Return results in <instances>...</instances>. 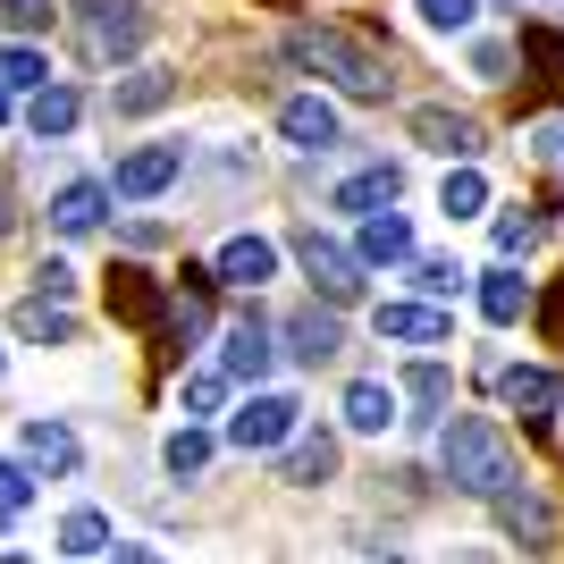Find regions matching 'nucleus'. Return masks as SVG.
<instances>
[{"mask_svg":"<svg viewBox=\"0 0 564 564\" xmlns=\"http://www.w3.org/2000/svg\"><path fill=\"white\" fill-rule=\"evenodd\" d=\"M279 471L295 480V489H329V480H337V438L295 422V430H286V464H279Z\"/></svg>","mask_w":564,"mask_h":564,"instance_id":"4468645a","label":"nucleus"},{"mask_svg":"<svg viewBox=\"0 0 564 564\" xmlns=\"http://www.w3.org/2000/svg\"><path fill=\"white\" fill-rule=\"evenodd\" d=\"M270 354H279V346H270L261 321H236L228 346H219V371H228V379H261V371H270Z\"/></svg>","mask_w":564,"mask_h":564,"instance_id":"b1692460","label":"nucleus"},{"mask_svg":"<svg viewBox=\"0 0 564 564\" xmlns=\"http://www.w3.org/2000/svg\"><path fill=\"white\" fill-rule=\"evenodd\" d=\"M438 471H447V489H464V497H497V489L522 480L514 447H506V430H497L489 413H464V422L438 430Z\"/></svg>","mask_w":564,"mask_h":564,"instance_id":"f03ea898","label":"nucleus"},{"mask_svg":"<svg viewBox=\"0 0 564 564\" xmlns=\"http://www.w3.org/2000/svg\"><path fill=\"white\" fill-rule=\"evenodd\" d=\"M413 286H422L430 304H447V295H464V261H455V253H430V261H413Z\"/></svg>","mask_w":564,"mask_h":564,"instance_id":"7c9ffc66","label":"nucleus"},{"mask_svg":"<svg viewBox=\"0 0 564 564\" xmlns=\"http://www.w3.org/2000/svg\"><path fill=\"white\" fill-rule=\"evenodd\" d=\"M489 506H497V531H514V547H547V540H556V506L531 497L522 480H514V489H497Z\"/></svg>","mask_w":564,"mask_h":564,"instance_id":"ddd939ff","label":"nucleus"},{"mask_svg":"<svg viewBox=\"0 0 564 564\" xmlns=\"http://www.w3.org/2000/svg\"><path fill=\"white\" fill-rule=\"evenodd\" d=\"M497 397L522 404V413H547V404H564V371H547V362H506V371H497Z\"/></svg>","mask_w":564,"mask_h":564,"instance_id":"f3484780","label":"nucleus"},{"mask_svg":"<svg viewBox=\"0 0 564 564\" xmlns=\"http://www.w3.org/2000/svg\"><path fill=\"white\" fill-rule=\"evenodd\" d=\"M304 422V397H253V404H236V422L228 438L236 447H286V430Z\"/></svg>","mask_w":564,"mask_h":564,"instance_id":"9d476101","label":"nucleus"},{"mask_svg":"<svg viewBox=\"0 0 564 564\" xmlns=\"http://www.w3.org/2000/svg\"><path fill=\"white\" fill-rule=\"evenodd\" d=\"M101 219H110V194H101V177H68V186L51 194V236H94Z\"/></svg>","mask_w":564,"mask_h":564,"instance_id":"2eb2a0df","label":"nucleus"},{"mask_svg":"<svg viewBox=\"0 0 564 564\" xmlns=\"http://www.w3.org/2000/svg\"><path fill=\"white\" fill-rule=\"evenodd\" d=\"M118 110H127V118H135V110H161V101H169V68H143V76H127V85H118Z\"/></svg>","mask_w":564,"mask_h":564,"instance_id":"473e14b6","label":"nucleus"},{"mask_svg":"<svg viewBox=\"0 0 564 564\" xmlns=\"http://www.w3.org/2000/svg\"><path fill=\"white\" fill-rule=\"evenodd\" d=\"M371 329L388 337V346H447V304H430V295H413V304H379Z\"/></svg>","mask_w":564,"mask_h":564,"instance_id":"0eeeda50","label":"nucleus"},{"mask_svg":"<svg viewBox=\"0 0 564 564\" xmlns=\"http://www.w3.org/2000/svg\"><path fill=\"white\" fill-rule=\"evenodd\" d=\"M51 547H59V556H110V547H118V522L101 514V506H68Z\"/></svg>","mask_w":564,"mask_h":564,"instance_id":"6ab92c4d","label":"nucleus"},{"mask_svg":"<svg viewBox=\"0 0 564 564\" xmlns=\"http://www.w3.org/2000/svg\"><path fill=\"white\" fill-rule=\"evenodd\" d=\"M161 464H169V480H203L212 471V430H169Z\"/></svg>","mask_w":564,"mask_h":564,"instance_id":"c85d7f7f","label":"nucleus"},{"mask_svg":"<svg viewBox=\"0 0 564 564\" xmlns=\"http://www.w3.org/2000/svg\"><path fill=\"white\" fill-rule=\"evenodd\" d=\"M177 177H186V143H135V152L110 169V194L118 203H161Z\"/></svg>","mask_w":564,"mask_h":564,"instance_id":"20e7f679","label":"nucleus"},{"mask_svg":"<svg viewBox=\"0 0 564 564\" xmlns=\"http://www.w3.org/2000/svg\"><path fill=\"white\" fill-rule=\"evenodd\" d=\"M59 0H0V34H51Z\"/></svg>","mask_w":564,"mask_h":564,"instance_id":"72a5a7b5","label":"nucleus"},{"mask_svg":"<svg viewBox=\"0 0 564 564\" xmlns=\"http://www.w3.org/2000/svg\"><path fill=\"white\" fill-rule=\"evenodd\" d=\"M177 404H186V422H212L219 404H228V371H194L186 388H177Z\"/></svg>","mask_w":564,"mask_h":564,"instance_id":"2f4dec72","label":"nucleus"},{"mask_svg":"<svg viewBox=\"0 0 564 564\" xmlns=\"http://www.w3.org/2000/svg\"><path fill=\"white\" fill-rule=\"evenodd\" d=\"M0 236H9V203H0Z\"/></svg>","mask_w":564,"mask_h":564,"instance_id":"58836bf2","label":"nucleus"},{"mask_svg":"<svg viewBox=\"0 0 564 564\" xmlns=\"http://www.w3.org/2000/svg\"><path fill=\"white\" fill-rule=\"evenodd\" d=\"M43 295H59V304L76 295V270H68V261H43Z\"/></svg>","mask_w":564,"mask_h":564,"instance_id":"4c0bfd02","label":"nucleus"},{"mask_svg":"<svg viewBox=\"0 0 564 564\" xmlns=\"http://www.w3.org/2000/svg\"><path fill=\"white\" fill-rule=\"evenodd\" d=\"M0 127H9V94H0Z\"/></svg>","mask_w":564,"mask_h":564,"instance_id":"ea45409f","label":"nucleus"},{"mask_svg":"<svg viewBox=\"0 0 564 564\" xmlns=\"http://www.w3.org/2000/svg\"><path fill=\"white\" fill-rule=\"evenodd\" d=\"M9 329H18L25 346H68V337H76V321L59 312V295H51V304H34V295H25V304L9 312Z\"/></svg>","mask_w":564,"mask_h":564,"instance_id":"393cba45","label":"nucleus"},{"mask_svg":"<svg viewBox=\"0 0 564 564\" xmlns=\"http://www.w3.org/2000/svg\"><path fill=\"white\" fill-rule=\"evenodd\" d=\"M397 397L413 404V413H430V422H438V413H447V397H455V371H447V362H413Z\"/></svg>","mask_w":564,"mask_h":564,"instance_id":"a878e982","label":"nucleus"},{"mask_svg":"<svg viewBox=\"0 0 564 564\" xmlns=\"http://www.w3.org/2000/svg\"><path fill=\"white\" fill-rule=\"evenodd\" d=\"M556 9H564V0H556Z\"/></svg>","mask_w":564,"mask_h":564,"instance_id":"79ce46f5","label":"nucleus"},{"mask_svg":"<svg viewBox=\"0 0 564 564\" xmlns=\"http://www.w3.org/2000/svg\"><path fill=\"white\" fill-rule=\"evenodd\" d=\"M304 279L321 286L329 304H354V295H362V261H354L346 245H337V236H321V228H312V236H304Z\"/></svg>","mask_w":564,"mask_h":564,"instance_id":"6e6552de","label":"nucleus"},{"mask_svg":"<svg viewBox=\"0 0 564 564\" xmlns=\"http://www.w3.org/2000/svg\"><path fill=\"white\" fill-rule=\"evenodd\" d=\"M464 76L471 85H506L514 76V43L506 34H464Z\"/></svg>","mask_w":564,"mask_h":564,"instance_id":"bb28decb","label":"nucleus"},{"mask_svg":"<svg viewBox=\"0 0 564 564\" xmlns=\"http://www.w3.org/2000/svg\"><path fill=\"white\" fill-rule=\"evenodd\" d=\"M489 236H497V253H531V236H540V228H531L522 212H506V219H489Z\"/></svg>","mask_w":564,"mask_h":564,"instance_id":"c9c22d12","label":"nucleus"},{"mask_svg":"<svg viewBox=\"0 0 564 564\" xmlns=\"http://www.w3.org/2000/svg\"><path fill=\"white\" fill-rule=\"evenodd\" d=\"M34 480H43L34 464H18V455H0V514H18V506H34Z\"/></svg>","mask_w":564,"mask_h":564,"instance_id":"f704fd0d","label":"nucleus"},{"mask_svg":"<svg viewBox=\"0 0 564 564\" xmlns=\"http://www.w3.org/2000/svg\"><path fill=\"white\" fill-rule=\"evenodd\" d=\"M286 354H295L304 371L337 362V354H346V329H337V312H295V321H286Z\"/></svg>","mask_w":564,"mask_h":564,"instance_id":"dca6fc26","label":"nucleus"},{"mask_svg":"<svg viewBox=\"0 0 564 564\" xmlns=\"http://www.w3.org/2000/svg\"><path fill=\"white\" fill-rule=\"evenodd\" d=\"M397 194H404V169H397V161H362V169H346V177H337V194H329V203L362 219V212H388Z\"/></svg>","mask_w":564,"mask_h":564,"instance_id":"f8f14e48","label":"nucleus"},{"mask_svg":"<svg viewBox=\"0 0 564 564\" xmlns=\"http://www.w3.org/2000/svg\"><path fill=\"white\" fill-rule=\"evenodd\" d=\"M0 522H9V514H0Z\"/></svg>","mask_w":564,"mask_h":564,"instance_id":"a19ab883","label":"nucleus"},{"mask_svg":"<svg viewBox=\"0 0 564 564\" xmlns=\"http://www.w3.org/2000/svg\"><path fill=\"white\" fill-rule=\"evenodd\" d=\"M438 212L447 219H489V177H480V169H447V186H438Z\"/></svg>","mask_w":564,"mask_h":564,"instance_id":"cd10ccee","label":"nucleus"},{"mask_svg":"<svg viewBox=\"0 0 564 564\" xmlns=\"http://www.w3.org/2000/svg\"><path fill=\"white\" fill-rule=\"evenodd\" d=\"M34 85H51L43 34H9V43H0V94H34Z\"/></svg>","mask_w":564,"mask_h":564,"instance_id":"aec40b11","label":"nucleus"},{"mask_svg":"<svg viewBox=\"0 0 564 564\" xmlns=\"http://www.w3.org/2000/svg\"><path fill=\"white\" fill-rule=\"evenodd\" d=\"M279 51H286L304 76H321V85H337V94H354V101H388V94H397V76L379 68L362 43H346L337 25H286Z\"/></svg>","mask_w":564,"mask_h":564,"instance_id":"f257e3e1","label":"nucleus"},{"mask_svg":"<svg viewBox=\"0 0 564 564\" xmlns=\"http://www.w3.org/2000/svg\"><path fill=\"white\" fill-rule=\"evenodd\" d=\"M212 270H219L228 286H270V279H279V245H270V236H253V228H245V236H219Z\"/></svg>","mask_w":564,"mask_h":564,"instance_id":"9b49d317","label":"nucleus"},{"mask_svg":"<svg viewBox=\"0 0 564 564\" xmlns=\"http://www.w3.org/2000/svg\"><path fill=\"white\" fill-rule=\"evenodd\" d=\"M76 118H85V101H76L68 85H34V94H25V127H34L43 143L76 135Z\"/></svg>","mask_w":564,"mask_h":564,"instance_id":"4be33fe9","label":"nucleus"},{"mask_svg":"<svg viewBox=\"0 0 564 564\" xmlns=\"http://www.w3.org/2000/svg\"><path fill=\"white\" fill-rule=\"evenodd\" d=\"M413 18H422L430 34H447V43H464L471 25H480V0H413Z\"/></svg>","mask_w":564,"mask_h":564,"instance_id":"c756f323","label":"nucleus"},{"mask_svg":"<svg viewBox=\"0 0 564 564\" xmlns=\"http://www.w3.org/2000/svg\"><path fill=\"white\" fill-rule=\"evenodd\" d=\"M404 413V397L388 388V379H346V397H337V422L354 430V438H388Z\"/></svg>","mask_w":564,"mask_h":564,"instance_id":"423d86ee","label":"nucleus"},{"mask_svg":"<svg viewBox=\"0 0 564 564\" xmlns=\"http://www.w3.org/2000/svg\"><path fill=\"white\" fill-rule=\"evenodd\" d=\"M76 25H85V43H94L101 68H118V59H135L143 43H152V9L143 0H59Z\"/></svg>","mask_w":564,"mask_h":564,"instance_id":"7ed1b4c3","label":"nucleus"},{"mask_svg":"<svg viewBox=\"0 0 564 564\" xmlns=\"http://www.w3.org/2000/svg\"><path fill=\"white\" fill-rule=\"evenodd\" d=\"M531 152H540L547 169H564V118H540V127H531Z\"/></svg>","mask_w":564,"mask_h":564,"instance_id":"e433bc0d","label":"nucleus"},{"mask_svg":"<svg viewBox=\"0 0 564 564\" xmlns=\"http://www.w3.org/2000/svg\"><path fill=\"white\" fill-rule=\"evenodd\" d=\"M337 135H346V127H337V101L329 94H295L279 110V143H286V152H329Z\"/></svg>","mask_w":564,"mask_h":564,"instance_id":"1a4fd4ad","label":"nucleus"},{"mask_svg":"<svg viewBox=\"0 0 564 564\" xmlns=\"http://www.w3.org/2000/svg\"><path fill=\"white\" fill-rule=\"evenodd\" d=\"M413 253V228L397 219V203L388 212H362V236H354V261H371V270H388V261Z\"/></svg>","mask_w":564,"mask_h":564,"instance_id":"a211bd4d","label":"nucleus"},{"mask_svg":"<svg viewBox=\"0 0 564 564\" xmlns=\"http://www.w3.org/2000/svg\"><path fill=\"white\" fill-rule=\"evenodd\" d=\"M413 135H422L430 152H455V161H471V152H480V127H471L464 110H438V101H430V110H413Z\"/></svg>","mask_w":564,"mask_h":564,"instance_id":"5701e85b","label":"nucleus"},{"mask_svg":"<svg viewBox=\"0 0 564 564\" xmlns=\"http://www.w3.org/2000/svg\"><path fill=\"white\" fill-rule=\"evenodd\" d=\"M18 455L43 471V480H76V471H85V438H76L68 422H25L18 430Z\"/></svg>","mask_w":564,"mask_h":564,"instance_id":"39448f33","label":"nucleus"},{"mask_svg":"<svg viewBox=\"0 0 564 564\" xmlns=\"http://www.w3.org/2000/svg\"><path fill=\"white\" fill-rule=\"evenodd\" d=\"M471 295H480V321H489V329H506V321H522V312H531V279H522L514 261H506V270H489Z\"/></svg>","mask_w":564,"mask_h":564,"instance_id":"412c9836","label":"nucleus"}]
</instances>
